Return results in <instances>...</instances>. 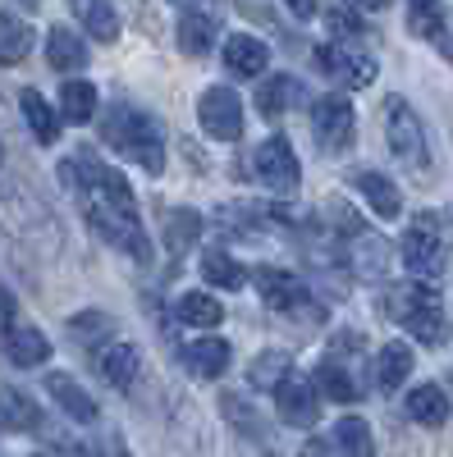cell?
<instances>
[{
	"label": "cell",
	"instance_id": "1",
	"mask_svg": "<svg viewBox=\"0 0 453 457\" xmlns=\"http://www.w3.org/2000/svg\"><path fill=\"white\" fill-rule=\"evenodd\" d=\"M385 312L417 338V343H431V348H440L449 325H444V307H440V293L435 284H426L422 275L417 279H398L390 284V297H385Z\"/></svg>",
	"mask_w": 453,
	"mask_h": 457
},
{
	"label": "cell",
	"instance_id": "2",
	"mask_svg": "<svg viewBox=\"0 0 453 457\" xmlns=\"http://www.w3.org/2000/svg\"><path fill=\"white\" fill-rule=\"evenodd\" d=\"M101 137L115 146L124 161H133L138 170H147V174H161V170H165V142H161L156 124H151L142 110H133V105H110L105 124H101Z\"/></svg>",
	"mask_w": 453,
	"mask_h": 457
},
{
	"label": "cell",
	"instance_id": "3",
	"mask_svg": "<svg viewBox=\"0 0 453 457\" xmlns=\"http://www.w3.org/2000/svg\"><path fill=\"white\" fill-rule=\"evenodd\" d=\"M381 120H385V146L394 151V161L412 174H431L435 170V156H431V142H426V120L417 110H412L403 96H390L385 110H381Z\"/></svg>",
	"mask_w": 453,
	"mask_h": 457
},
{
	"label": "cell",
	"instance_id": "4",
	"mask_svg": "<svg viewBox=\"0 0 453 457\" xmlns=\"http://www.w3.org/2000/svg\"><path fill=\"white\" fill-rule=\"evenodd\" d=\"M334 220H339V238H344L339 247H344L348 270L357 279H366V284H381L390 275V243L375 234V228H366L357 215H348V211H339Z\"/></svg>",
	"mask_w": 453,
	"mask_h": 457
},
{
	"label": "cell",
	"instance_id": "5",
	"mask_svg": "<svg viewBox=\"0 0 453 457\" xmlns=\"http://www.w3.org/2000/svg\"><path fill=\"white\" fill-rule=\"evenodd\" d=\"M252 284H256L261 302H266L271 312L293 316V320H316V325L325 320V316H321V302H316V293L307 288V279H298V275L280 270V265H261V270L252 275Z\"/></svg>",
	"mask_w": 453,
	"mask_h": 457
},
{
	"label": "cell",
	"instance_id": "6",
	"mask_svg": "<svg viewBox=\"0 0 453 457\" xmlns=\"http://www.w3.org/2000/svg\"><path fill=\"white\" fill-rule=\"evenodd\" d=\"M88 224L96 228V234L110 243V247H120L124 256H133L138 265L151 261V238H147V228L138 220V206H120V202H88Z\"/></svg>",
	"mask_w": 453,
	"mask_h": 457
},
{
	"label": "cell",
	"instance_id": "7",
	"mask_svg": "<svg viewBox=\"0 0 453 457\" xmlns=\"http://www.w3.org/2000/svg\"><path fill=\"white\" fill-rule=\"evenodd\" d=\"M312 137L321 151L339 156V151H348L357 142V110L348 96H321L312 105Z\"/></svg>",
	"mask_w": 453,
	"mask_h": 457
},
{
	"label": "cell",
	"instance_id": "8",
	"mask_svg": "<svg viewBox=\"0 0 453 457\" xmlns=\"http://www.w3.org/2000/svg\"><path fill=\"white\" fill-rule=\"evenodd\" d=\"M197 124L206 137L215 142H239L243 137V101L230 92V87H206L197 96Z\"/></svg>",
	"mask_w": 453,
	"mask_h": 457
},
{
	"label": "cell",
	"instance_id": "9",
	"mask_svg": "<svg viewBox=\"0 0 453 457\" xmlns=\"http://www.w3.org/2000/svg\"><path fill=\"white\" fill-rule=\"evenodd\" d=\"M398 252H403V265H407V270L422 275V279H435V275L444 270V238H440L435 220L407 224V234H403Z\"/></svg>",
	"mask_w": 453,
	"mask_h": 457
},
{
	"label": "cell",
	"instance_id": "10",
	"mask_svg": "<svg viewBox=\"0 0 453 457\" xmlns=\"http://www.w3.org/2000/svg\"><path fill=\"white\" fill-rule=\"evenodd\" d=\"M275 398H280V421L293 426V430H312L321 421V394H316V379H302V375H284L275 385Z\"/></svg>",
	"mask_w": 453,
	"mask_h": 457
},
{
	"label": "cell",
	"instance_id": "11",
	"mask_svg": "<svg viewBox=\"0 0 453 457\" xmlns=\"http://www.w3.org/2000/svg\"><path fill=\"white\" fill-rule=\"evenodd\" d=\"M256 179L266 183L271 193H293L298 187V179H302L298 151H293V142L284 133H275V137H266L256 146Z\"/></svg>",
	"mask_w": 453,
	"mask_h": 457
},
{
	"label": "cell",
	"instance_id": "12",
	"mask_svg": "<svg viewBox=\"0 0 453 457\" xmlns=\"http://www.w3.org/2000/svg\"><path fill=\"white\" fill-rule=\"evenodd\" d=\"M316 69L325 79H334L339 87H366L375 83V60L353 55V51H339V46H316Z\"/></svg>",
	"mask_w": 453,
	"mask_h": 457
},
{
	"label": "cell",
	"instance_id": "13",
	"mask_svg": "<svg viewBox=\"0 0 453 457\" xmlns=\"http://www.w3.org/2000/svg\"><path fill=\"white\" fill-rule=\"evenodd\" d=\"M46 394L55 398V407L69 416V421H79V426H96V398L79 385L73 375H64V370H51L46 375Z\"/></svg>",
	"mask_w": 453,
	"mask_h": 457
},
{
	"label": "cell",
	"instance_id": "14",
	"mask_svg": "<svg viewBox=\"0 0 453 457\" xmlns=\"http://www.w3.org/2000/svg\"><path fill=\"white\" fill-rule=\"evenodd\" d=\"M5 357H10V366H23V370H32V366H46V357H51V338L37 329V325H19V320H10L5 325Z\"/></svg>",
	"mask_w": 453,
	"mask_h": 457
},
{
	"label": "cell",
	"instance_id": "15",
	"mask_svg": "<svg viewBox=\"0 0 453 457\" xmlns=\"http://www.w3.org/2000/svg\"><path fill=\"white\" fill-rule=\"evenodd\" d=\"M0 426L19 430V435H42L46 416H42V407H37V398H28L14 385H0Z\"/></svg>",
	"mask_w": 453,
	"mask_h": 457
},
{
	"label": "cell",
	"instance_id": "16",
	"mask_svg": "<svg viewBox=\"0 0 453 457\" xmlns=\"http://www.w3.org/2000/svg\"><path fill=\"white\" fill-rule=\"evenodd\" d=\"M266 60H271L266 42H256V37H247V32L224 42V69H230V79H243V83L261 79V73H266Z\"/></svg>",
	"mask_w": 453,
	"mask_h": 457
},
{
	"label": "cell",
	"instance_id": "17",
	"mask_svg": "<svg viewBox=\"0 0 453 457\" xmlns=\"http://www.w3.org/2000/svg\"><path fill=\"white\" fill-rule=\"evenodd\" d=\"M353 183H357V193L366 197V206L381 215V220H394V215L403 211V193H398V183H394L390 174H381V170H357Z\"/></svg>",
	"mask_w": 453,
	"mask_h": 457
},
{
	"label": "cell",
	"instance_id": "18",
	"mask_svg": "<svg viewBox=\"0 0 453 457\" xmlns=\"http://www.w3.org/2000/svg\"><path fill=\"white\" fill-rule=\"evenodd\" d=\"M316 389H321L330 403H357V398L366 394L362 379H357V370L344 366V357H330V361L316 366Z\"/></svg>",
	"mask_w": 453,
	"mask_h": 457
},
{
	"label": "cell",
	"instance_id": "19",
	"mask_svg": "<svg viewBox=\"0 0 453 457\" xmlns=\"http://www.w3.org/2000/svg\"><path fill=\"white\" fill-rule=\"evenodd\" d=\"M96 366H101V379H105V385L133 389V379H138V370H142V357H138L133 343H105Z\"/></svg>",
	"mask_w": 453,
	"mask_h": 457
},
{
	"label": "cell",
	"instance_id": "20",
	"mask_svg": "<svg viewBox=\"0 0 453 457\" xmlns=\"http://www.w3.org/2000/svg\"><path fill=\"white\" fill-rule=\"evenodd\" d=\"M46 64H51L55 73H79V69H88L83 37L69 32V28H51V32H46Z\"/></svg>",
	"mask_w": 453,
	"mask_h": 457
},
{
	"label": "cell",
	"instance_id": "21",
	"mask_svg": "<svg viewBox=\"0 0 453 457\" xmlns=\"http://www.w3.org/2000/svg\"><path fill=\"white\" fill-rule=\"evenodd\" d=\"M183 361L197 379H220L224 370H230V343L224 338H197V343L183 348Z\"/></svg>",
	"mask_w": 453,
	"mask_h": 457
},
{
	"label": "cell",
	"instance_id": "22",
	"mask_svg": "<svg viewBox=\"0 0 453 457\" xmlns=\"http://www.w3.org/2000/svg\"><path fill=\"white\" fill-rule=\"evenodd\" d=\"M407 416L417 426L426 430H440L449 421V394L440 385H417V389H407Z\"/></svg>",
	"mask_w": 453,
	"mask_h": 457
},
{
	"label": "cell",
	"instance_id": "23",
	"mask_svg": "<svg viewBox=\"0 0 453 457\" xmlns=\"http://www.w3.org/2000/svg\"><path fill=\"white\" fill-rule=\"evenodd\" d=\"M298 96H302V83L293 79V73H280V79H266V83H261V92H256V110L275 124V120H284V114L298 105Z\"/></svg>",
	"mask_w": 453,
	"mask_h": 457
},
{
	"label": "cell",
	"instance_id": "24",
	"mask_svg": "<svg viewBox=\"0 0 453 457\" xmlns=\"http://www.w3.org/2000/svg\"><path fill=\"white\" fill-rule=\"evenodd\" d=\"M215 37H220V23L206 10H188L179 19V51L183 55H206L215 46Z\"/></svg>",
	"mask_w": 453,
	"mask_h": 457
},
{
	"label": "cell",
	"instance_id": "25",
	"mask_svg": "<svg viewBox=\"0 0 453 457\" xmlns=\"http://www.w3.org/2000/svg\"><path fill=\"white\" fill-rule=\"evenodd\" d=\"M69 10L96 37V42H115V37H120V14H115L110 0H69Z\"/></svg>",
	"mask_w": 453,
	"mask_h": 457
},
{
	"label": "cell",
	"instance_id": "26",
	"mask_svg": "<svg viewBox=\"0 0 453 457\" xmlns=\"http://www.w3.org/2000/svg\"><path fill=\"white\" fill-rule=\"evenodd\" d=\"M19 110H23V120H28L32 137L42 142V146H51V142L60 137V120H55V110L46 105V96L37 92V87H23V92H19Z\"/></svg>",
	"mask_w": 453,
	"mask_h": 457
},
{
	"label": "cell",
	"instance_id": "27",
	"mask_svg": "<svg viewBox=\"0 0 453 457\" xmlns=\"http://www.w3.org/2000/svg\"><path fill=\"white\" fill-rule=\"evenodd\" d=\"M32 42H37V32H32V23H23L19 14H0V64H23L28 60V51H32Z\"/></svg>",
	"mask_w": 453,
	"mask_h": 457
},
{
	"label": "cell",
	"instance_id": "28",
	"mask_svg": "<svg viewBox=\"0 0 453 457\" xmlns=\"http://www.w3.org/2000/svg\"><path fill=\"white\" fill-rule=\"evenodd\" d=\"M407 375H412V348L407 343H385L381 357H375V385L385 394H394L407 385Z\"/></svg>",
	"mask_w": 453,
	"mask_h": 457
},
{
	"label": "cell",
	"instance_id": "29",
	"mask_svg": "<svg viewBox=\"0 0 453 457\" xmlns=\"http://www.w3.org/2000/svg\"><path fill=\"white\" fill-rule=\"evenodd\" d=\"M197 238H202V215L188 211V206H170L165 211V247H170V256H183Z\"/></svg>",
	"mask_w": 453,
	"mask_h": 457
},
{
	"label": "cell",
	"instance_id": "30",
	"mask_svg": "<svg viewBox=\"0 0 453 457\" xmlns=\"http://www.w3.org/2000/svg\"><path fill=\"white\" fill-rule=\"evenodd\" d=\"M174 312H179V320H183V325H197V329H215V325L224 320V307H220V302H215L206 288L183 293Z\"/></svg>",
	"mask_w": 453,
	"mask_h": 457
},
{
	"label": "cell",
	"instance_id": "31",
	"mask_svg": "<svg viewBox=\"0 0 453 457\" xmlns=\"http://www.w3.org/2000/svg\"><path fill=\"white\" fill-rule=\"evenodd\" d=\"M202 279L215 284V288H243V284H247V270H243V265H239L230 252L211 247V252L202 256Z\"/></svg>",
	"mask_w": 453,
	"mask_h": 457
},
{
	"label": "cell",
	"instance_id": "32",
	"mask_svg": "<svg viewBox=\"0 0 453 457\" xmlns=\"http://www.w3.org/2000/svg\"><path fill=\"white\" fill-rule=\"evenodd\" d=\"M60 114H64L69 124H88L92 114H96V87L83 83V79L64 83V87H60Z\"/></svg>",
	"mask_w": 453,
	"mask_h": 457
},
{
	"label": "cell",
	"instance_id": "33",
	"mask_svg": "<svg viewBox=\"0 0 453 457\" xmlns=\"http://www.w3.org/2000/svg\"><path fill=\"white\" fill-rule=\"evenodd\" d=\"M220 411L230 416V426H234L239 435H247V439H266V421H261V411H256L247 398L224 394V398H220Z\"/></svg>",
	"mask_w": 453,
	"mask_h": 457
},
{
	"label": "cell",
	"instance_id": "34",
	"mask_svg": "<svg viewBox=\"0 0 453 457\" xmlns=\"http://www.w3.org/2000/svg\"><path fill=\"white\" fill-rule=\"evenodd\" d=\"M289 370H293L289 353H275V348H271V353H261V357L247 366V385H252V389H275Z\"/></svg>",
	"mask_w": 453,
	"mask_h": 457
},
{
	"label": "cell",
	"instance_id": "35",
	"mask_svg": "<svg viewBox=\"0 0 453 457\" xmlns=\"http://www.w3.org/2000/svg\"><path fill=\"white\" fill-rule=\"evenodd\" d=\"M330 448H339V453H371L375 444H371V426L362 421V416H344V421L334 426V444Z\"/></svg>",
	"mask_w": 453,
	"mask_h": 457
},
{
	"label": "cell",
	"instance_id": "36",
	"mask_svg": "<svg viewBox=\"0 0 453 457\" xmlns=\"http://www.w3.org/2000/svg\"><path fill=\"white\" fill-rule=\"evenodd\" d=\"M407 28L417 37H440V28H444L440 0H407Z\"/></svg>",
	"mask_w": 453,
	"mask_h": 457
},
{
	"label": "cell",
	"instance_id": "37",
	"mask_svg": "<svg viewBox=\"0 0 453 457\" xmlns=\"http://www.w3.org/2000/svg\"><path fill=\"white\" fill-rule=\"evenodd\" d=\"M69 334L79 338V343H101L110 334V316L105 312H79L69 320Z\"/></svg>",
	"mask_w": 453,
	"mask_h": 457
},
{
	"label": "cell",
	"instance_id": "38",
	"mask_svg": "<svg viewBox=\"0 0 453 457\" xmlns=\"http://www.w3.org/2000/svg\"><path fill=\"white\" fill-rule=\"evenodd\" d=\"M325 14H330V28H334L339 37H362V32H366V23H362L357 14H348V0H330Z\"/></svg>",
	"mask_w": 453,
	"mask_h": 457
},
{
	"label": "cell",
	"instance_id": "39",
	"mask_svg": "<svg viewBox=\"0 0 453 457\" xmlns=\"http://www.w3.org/2000/svg\"><path fill=\"white\" fill-rule=\"evenodd\" d=\"M14 312H19V302H14V293L0 284V325H10L14 320Z\"/></svg>",
	"mask_w": 453,
	"mask_h": 457
},
{
	"label": "cell",
	"instance_id": "40",
	"mask_svg": "<svg viewBox=\"0 0 453 457\" xmlns=\"http://www.w3.org/2000/svg\"><path fill=\"white\" fill-rule=\"evenodd\" d=\"M316 5H321V0H289V10H293L298 19H312V14H316Z\"/></svg>",
	"mask_w": 453,
	"mask_h": 457
},
{
	"label": "cell",
	"instance_id": "41",
	"mask_svg": "<svg viewBox=\"0 0 453 457\" xmlns=\"http://www.w3.org/2000/svg\"><path fill=\"white\" fill-rule=\"evenodd\" d=\"M362 5H366V10H385V5H390V0H362Z\"/></svg>",
	"mask_w": 453,
	"mask_h": 457
},
{
	"label": "cell",
	"instance_id": "42",
	"mask_svg": "<svg viewBox=\"0 0 453 457\" xmlns=\"http://www.w3.org/2000/svg\"><path fill=\"white\" fill-rule=\"evenodd\" d=\"M23 5H28V10H37V5H42V0H23Z\"/></svg>",
	"mask_w": 453,
	"mask_h": 457
},
{
	"label": "cell",
	"instance_id": "43",
	"mask_svg": "<svg viewBox=\"0 0 453 457\" xmlns=\"http://www.w3.org/2000/svg\"><path fill=\"white\" fill-rule=\"evenodd\" d=\"M0 161H5V146H0Z\"/></svg>",
	"mask_w": 453,
	"mask_h": 457
},
{
	"label": "cell",
	"instance_id": "44",
	"mask_svg": "<svg viewBox=\"0 0 453 457\" xmlns=\"http://www.w3.org/2000/svg\"><path fill=\"white\" fill-rule=\"evenodd\" d=\"M0 430H5V426H0Z\"/></svg>",
	"mask_w": 453,
	"mask_h": 457
}]
</instances>
